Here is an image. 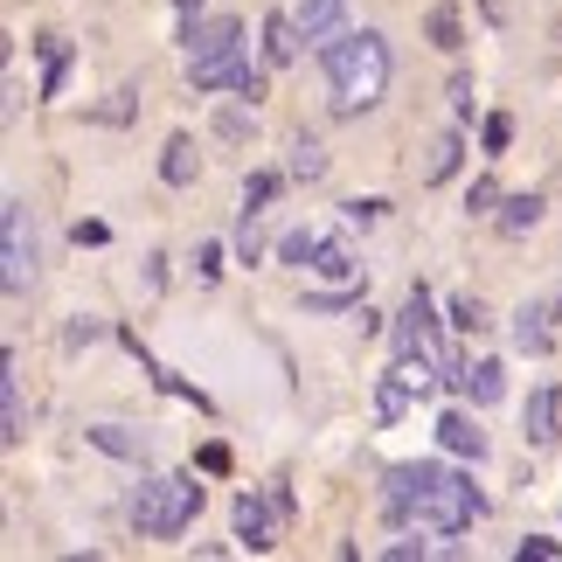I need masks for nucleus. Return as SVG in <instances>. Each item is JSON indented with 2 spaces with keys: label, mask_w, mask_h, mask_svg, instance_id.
<instances>
[{
  "label": "nucleus",
  "mask_w": 562,
  "mask_h": 562,
  "mask_svg": "<svg viewBox=\"0 0 562 562\" xmlns=\"http://www.w3.org/2000/svg\"><path fill=\"white\" fill-rule=\"evenodd\" d=\"M382 514L396 528H409V535L451 542V535H465L486 514V493L472 486L465 472H451L438 459H417V465H389L382 472Z\"/></svg>",
  "instance_id": "f257e3e1"
},
{
  "label": "nucleus",
  "mask_w": 562,
  "mask_h": 562,
  "mask_svg": "<svg viewBox=\"0 0 562 562\" xmlns=\"http://www.w3.org/2000/svg\"><path fill=\"white\" fill-rule=\"evenodd\" d=\"M319 63H327V112L334 119L375 112V104L389 98V77H396V56H389V35L382 29L334 35L327 49H319Z\"/></svg>",
  "instance_id": "f03ea898"
},
{
  "label": "nucleus",
  "mask_w": 562,
  "mask_h": 562,
  "mask_svg": "<svg viewBox=\"0 0 562 562\" xmlns=\"http://www.w3.org/2000/svg\"><path fill=\"white\" fill-rule=\"evenodd\" d=\"M194 514H202V480H194V472H160V480L139 486L133 528L146 535V542H175V535L194 528Z\"/></svg>",
  "instance_id": "7ed1b4c3"
},
{
  "label": "nucleus",
  "mask_w": 562,
  "mask_h": 562,
  "mask_svg": "<svg viewBox=\"0 0 562 562\" xmlns=\"http://www.w3.org/2000/svg\"><path fill=\"white\" fill-rule=\"evenodd\" d=\"M229 521H236V542L250 555H271L285 542V521H292V486H244L236 507H229Z\"/></svg>",
  "instance_id": "20e7f679"
},
{
  "label": "nucleus",
  "mask_w": 562,
  "mask_h": 562,
  "mask_svg": "<svg viewBox=\"0 0 562 562\" xmlns=\"http://www.w3.org/2000/svg\"><path fill=\"white\" fill-rule=\"evenodd\" d=\"M0 285H8V299L35 285V229H29V202L21 194L0 202Z\"/></svg>",
  "instance_id": "39448f33"
},
{
  "label": "nucleus",
  "mask_w": 562,
  "mask_h": 562,
  "mask_svg": "<svg viewBox=\"0 0 562 562\" xmlns=\"http://www.w3.org/2000/svg\"><path fill=\"white\" fill-rule=\"evenodd\" d=\"M244 63H250L244 35H229V42H215V49L188 56V83H194V91H236V77H244Z\"/></svg>",
  "instance_id": "423d86ee"
},
{
  "label": "nucleus",
  "mask_w": 562,
  "mask_h": 562,
  "mask_svg": "<svg viewBox=\"0 0 562 562\" xmlns=\"http://www.w3.org/2000/svg\"><path fill=\"white\" fill-rule=\"evenodd\" d=\"M555 319H562V313H555V299H528V306L507 319L514 355H535V361H542V355L555 348Z\"/></svg>",
  "instance_id": "0eeeda50"
},
{
  "label": "nucleus",
  "mask_w": 562,
  "mask_h": 562,
  "mask_svg": "<svg viewBox=\"0 0 562 562\" xmlns=\"http://www.w3.org/2000/svg\"><path fill=\"white\" fill-rule=\"evenodd\" d=\"M521 438L535 451H549L562 438V396H555V382H535L528 389V409H521Z\"/></svg>",
  "instance_id": "6e6552de"
},
{
  "label": "nucleus",
  "mask_w": 562,
  "mask_h": 562,
  "mask_svg": "<svg viewBox=\"0 0 562 562\" xmlns=\"http://www.w3.org/2000/svg\"><path fill=\"white\" fill-rule=\"evenodd\" d=\"M292 21L313 49H327L334 35H348V0H292Z\"/></svg>",
  "instance_id": "1a4fd4ad"
},
{
  "label": "nucleus",
  "mask_w": 562,
  "mask_h": 562,
  "mask_svg": "<svg viewBox=\"0 0 562 562\" xmlns=\"http://www.w3.org/2000/svg\"><path fill=\"white\" fill-rule=\"evenodd\" d=\"M21 438H29V403H21V355L8 348V361H0V445Z\"/></svg>",
  "instance_id": "9d476101"
},
{
  "label": "nucleus",
  "mask_w": 562,
  "mask_h": 562,
  "mask_svg": "<svg viewBox=\"0 0 562 562\" xmlns=\"http://www.w3.org/2000/svg\"><path fill=\"white\" fill-rule=\"evenodd\" d=\"M438 445L451 451V459H472V465L486 459V430L472 424L465 409H445V417H438Z\"/></svg>",
  "instance_id": "9b49d317"
},
{
  "label": "nucleus",
  "mask_w": 562,
  "mask_h": 562,
  "mask_svg": "<svg viewBox=\"0 0 562 562\" xmlns=\"http://www.w3.org/2000/svg\"><path fill=\"white\" fill-rule=\"evenodd\" d=\"M299 49H313V42L299 35L292 8H285V14H265V63H271V70H285V63H299Z\"/></svg>",
  "instance_id": "f8f14e48"
},
{
  "label": "nucleus",
  "mask_w": 562,
  "mask_h": 562,
  "mask_svg": "<svg viewBox=\"0 0 562 562\" xmlns=\"http://www.w3.org/2000/svg\"><path fill=\"white\" fill-rule=\"evenodd\" d=\"M542 209H549V202H542L535 188H528V194H501V209H493V229H501V236H528L535 223H542Z\"/></svg>",
  "instance_id": "ddd939ff"
},
{
  "label": "nucleus",
  "mask_w": 562,
  "mask_h": 562,
  "mask_svg": "<svg viewBox=\"0 0 562 562\" xmlns=\"http://www.w3.org/2000/svg\"><path fill=\"white\" fill-rule=\"evenodd\" d=\"M306 271L334 278V285H348V278H361V257H355L348 236H319V250H313V265H306Z\"/></svg>",
  "instance_id": "4468645a"
},
{
  "label": "nucleus",
  "mask_w": 562,
  "mask_h": 562,
  "mask_svg": "<svg viewBox=\"0 0 562 562\" xmlns=\"http://www.w3.org/2000/svg\"><path fill=\"white\" fill-rule=\"evenodd\" d=\"M459 154H465V139H459V133H438V139H430V146H424V167H417L424 188H438V181L459 175Z\"/></svg>",
  "instance_id": "2eb2a0df"
},
{
  "label": "nucleus",
  "mask_w": 562,
  "mask_h": 562,
  "mask_svg": "<svg viewBox=\"0 0 562 562\" xmlns=\"http://www.w3.org/2000/svg\"><path fill=\"white\" fill-rule=\"evenodd\" d=\"M459 396L465 403H501L507 396V369H501V361H465V389H459Z\"/></svg>",
  "instance_id": "dca6fc26"
},
{
  "label": "nucleus",
  "mask_w": 562,
  "mask_h": 562,
  "mask_svg": "<svg viewBox=\"0 0 562 562\" xmlns=\"http://www.w3.org/2000/svg\"><path fill=\"white\" fill-rule=\"evenodd\" d=\"M83 438H91L98 451H112V459H133V465H146V438H133L125 424H91Z\"/></svg>",
  "instance_id": "f3484780"
},
{
  "label": "nucleus",
  "mask_w": 562,
  "mask_h": 562,
  "mask_svg": "<svg viewBox=\"0 0 562 562\" xmlns=\"http://www.w3.org/2000/svg\"><path fill=\"white\" fill-rule=\"evenodd\" d=\"M160 181H167V188H188V181H194V139H188V133L167 139V154H160Z\"/></svg>",
  "instance_id": "a211bd4d"
},
{
  "label": "nucleus",
  "mask_w": 562,
  "mask_h": 562,
  "mask_svg": "<svg viewBox=\"0 0 562 562\" xmlns=\"http://www.w3.org/2000/svg\"><path fill=\"white\" fill-rule=\"evenodd\" d=\"M35 49H42V98H56L63 91V70H70V42H63V35H42Z\"/></svg>",
  "instance_id": "6ab92c4d"
},
{
  "label": "nucleus",
  "mask_w": 562,
  "mask_h": 562,
  "mask_svg": "<svg viewBox=\"0 0 562 562\" xmlns=\"http://www.w3.org/2000/svg\"><path fill=\"white\" fill-rule=\"evenodd\" d=\"M285 175H292V181H319V175H327V146L299 133V139H292V160H285Z\"/></svg>",
  "instance_id": "aec40b11"
},
{
  "label": "nucleus",
  "mask_w": 562,
  "mask_h": 562,
  "mask_svg": "<svg viewBox=\"0 0 562 562\" xmlns=\"http://www.w3.org/2000/svg\"><path fill=\"white\" fill-rule=\"evenodd\" d=\"M424 35L438 42L445 56H459V49H465V29H459V14H451V8H430V14H424Z\"/></svg>",
  "instance_id": "412c9836"
},
{
  "label": "nucleus",
  "mask_w": 562,
  "mask_h": 562,
  "mask_svg": "<svg viewBox=\"0 0 562 562\" xmlns=\"http://www.w3.org/2000/svg\"><path fill=\"white\" fill-rule=\"evenodd\" d=\"M257 215H265V209H244V223H236V257H244V265L265 257V223H257Z\"/></svg>",
  "instance_id": "4be33fe9"
},
{
  "label": "nucleus",
  "mask_w": 562,
  "mask_h": 562,
  "mask_svg": "<svg viewBox=\"0 0 562 562\" xmlns=\"http://www.w3.org/2000/svg\"><path fill=\"white\" fill-rule=\"evenodd\" d=\"M403 409H409V389L396 375H382V389H375V424H396Z\"/></svg>",
  "instance_id": "5701e85b"
},
{
  "label": "nucleus",
  "mask_w": 562,
  "mask_h": 562,
  "mask_svg": "<svg viewBox=\"0 0 562 562\" xmlns=\"http://www.w3.org/2000/svg\"><path fill=\"white\" fill-rule=\"evenodd\" d=\"M480 146H486V160H501L507 146H514V119H507V112H493V119L480 125Z\"/></svg>",
  "instance_id": "b1692460"
},
{
  "label": "nucleus",
  "mask_w": 562,
  "mask_h": 562,
  "mask_svg": "<svg viewBox=\"0 0 562 562\" xmlns=\"http://www.w3.org/2000/svg\"><path fill=\"white\" fill-rule=\"evenodd\" d=\"M340 215H348L355 229H369V223H382V215H389V202H382V194H355V202H340Z\"/></svg>",
  "instance_id": "393cba45"
},
{
  "label": "nucleus",
  "mask_w": 562,
  "mask_h": 562,
  "mask_svg": "<svg viewBox=\"0 0 562 562\" xmlns=\"http://www.w3.org/2000/svg\"><path fill=\"white\" fill-rule=\"evenodd\" d=\"M313 250H319L313 229H285V244H278V257H285V265H313Z\"/></svg>",
  "instance_id": "a878e982"
},
{
  "label": "nucleus",
  "mask_w": 562,
  "mask_h": 562,
  "mask_svg": "<svg viewBox=\"0 0 562 562\" xmlns=\"http://www.w3.org/2000/svg\"><path fill=\"white\" fill-rule=\"evenodd\" d=\"M451 327H459V334H480V327H486V306H480L472 292H465V299H451Z\"/></svg>",
  "instance_id": "bb28decb"
},
{
  "label": "nucleus",
  "mask_w": 562,
  "mask_h": 562,
  "mask_svg": "<svg viewBox=\"0 0 562 562\" xmlns=\"http://www.w3.org/2000/svg\"><path fill=\"white\" fill-rule=\"evenodd\" d=\"M285 181H292V175H250V181H244V209H265Z\"/></svg>",
  "instance_id": "cd10ccee"
},
{
  "label": "nucleus",
  "mask_w": 562,
  "mask_h": 562,
  "mask_svg": "<svg viewBox=\"0 0 562 562\" xmlns=\"http://www.w3.org/2000/svg\"><path fill=\"white\" fill-rule=\"evenodd\" d=\"M361 292H306V313H355Z\"/></svg>",
  "instance_id": "c85d7f7f"
},
{
  "label": "nucleus",
  "mask_w": 562,
  "mask_h": 562,
  "mask_svg": "<svg viewBox=\"0 0 562 562\" xmlns=\"http://www.w3.org/2000/svg\"><path fill=\"white\" fill-rule=\"evenodd\" d=\"M501 209V188L493 181H472V194H465V215H493Z\"/></svg>",
  "instance_id": "c756f323"
},
{
  "label": "nucleus",
  "mask_w": 562,
  "mask_h": 562,
  "mask_svg": "<svg viewBox=\"0 0 562 562\" xmlns=\"http://www.w3.org/2000/svg\"><path fill=\"white\" fill-rule=\"evenodd\" d=\"M215 133H223V139H244V133H250V112H244V104H229V112H215Z\"/></svg>",
  "instance_id": "7c9ffc66"
},
{
  "label": "nucleus",
  "mask_w": 562,
  "mask_h": 562,
  "mask_svg": "<svg viewBox=\"0 0 562 562\" xmlns=\"http://www.w3.org/2000/svg\"><path fill=\"white\" fill-rule=\"evenodd\" d=\"M514 555H521V562H528V555H535V562H555V555H562V542H549V535H528V542L514 549Z\"/></svg>",
  "instance_id": "2f4dec72"
},
{
  "label": "nucleus",
  "mask_w": 562,
  "mask_h": 562,
  "mask_svg": "<svg viewBox=\"0 0 562 562\" xmlns=\"http://www.w3.org/2000/svg\"><path fill=\"white\" fill-rule=\"evenodd\" d=\"M236 98H244V104L265 98V70H257V63H244V77H236Z\"/></svg>",
  "instance_id": "473e14b6"
},
{
  "label": "nucleus",
  "mask_w": 562,
  "mask_h": 562,
  "mask_svg": "<svg viewBox=\"0 0 562 562\" xmlns=\"http://www.w3.org/2000/svg\"><path fill=\"white\" fill-rule=\"evenodd\" d=\"M194 278H223V244H202V250H194Z\"/></svg>",
  "instance_id": "72a5a7b5"
},
{
  "label": "nucleus",
  "mask_w": 562,
  "mask_h": 562,
  "mask_svg": "<svg viewBox=\"0 0 562 562\" xmlns=\"http://www.w3.org/2000/svg\"><path fill=\"white\" fill-rule=\"evenodd\" d=\"M451 112H459V119H472V77H465V70L451 77Z\"/></svg>",
  "instance_id": "f704fd0d"
},
{
  "label": "nucleus",
  "mask_w": 562,
  "mask_h": 562,
  "mask_svg": "<svg viewBox=\"0 0 562 562\" xmlns=\"http://www.w3.org/2000/svg\"><path fill=\"white\" fill-rule=\"evenodd\" d=\"M202 472H229V445H202Z\"/></svg>",
  "instance_id": "c9c22d12"
}]
</instances>
